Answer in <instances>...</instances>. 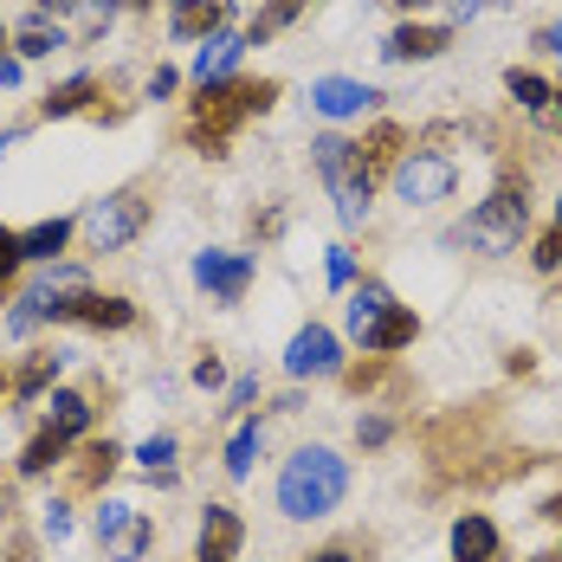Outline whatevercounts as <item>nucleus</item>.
<instances>
[{"label":"nucleus","instance_id":"f257e3e1","mask_svg":"<svg viewBox=\"0 0 562 562\" xmlns=\"http://www.w3.org/2000/svg\"><path fill=\"white\" fill-rule=\"evenodd\" d=\"M272 98H279L272 78H221V85H201V98H194V111H188V143H194L201 156H221L226 136L239 130V116L272 111Z\"/></svg>","mask_w":562,"mask_h":562},{"label":"nucleus","instance_id":"f03ea898","mask_svg":"<svg viewBox=\"0 0 562 562\" xmlns=\"http://www.w3.org/2000/svg\"><path fill=\"white\" fill-rule=\"evenodd\" d=\"M342 492H349V465H342L330 447H297L284 459V472H279V510L284 517H297V524L330 517V510L342 505Z\"/></svg>","mask_w":562,"mask_h":562},{"label":"nucleus","instance_id":"7ed1b4c3","mask_svg":"<svg viewBox=\"0 0 562 562\" xmlns=\"http://www.w3.org/2000/svg\"><path fill=\"white\" fill-rule=\"evenodd\" d=\"M311 156H317V175H324L330 194H337L342 226H362L369 221V194H375V175L362 169V149H356L349 136H317Z\"/></svg>","mask_w":562,"mask_h":562},{"label":"nucleus","instance_id":"20e7f679","mask_svg":"<svg viewBox=\"0 0 562 562\" xmlns=\"http://www.w3.org/2000/svg\"><path fill=\"white\" fill-rule=\"evenodd\" d=\"M524 226H530V201H524V188H498L492 201H479V207L465 214V226H459L452 239L472 246V252H485V259H498V252H517Z\"/></svg>","mask_w":562,"mask_h":562},{"label":"nucleus","instance_id":"39448f33","mask_svg":"<svg viewBox=\"0 0 562 562\" xmlns=\"http://www.w3.org/2000/svg\"><path fill=\"white\" fill-rule=\"evenodd\" d=\"M389 181L407 207H440V201H452V188H459V162L440 156V149H414V156L394 162Z\"/></svg>","mask_w":562,"mask_h":562},{"label":"nucleus","instance_id":"423d86ee","mask_svg":"<svg viewBox=\"0 0 562 562\" xmlns=\"http://www.w3.org/2000/svg\"><path fill=\"white\" fill-rule=\"evenodd\" d=\"M143 226H149V201H143L136 188H123V194H104V201H91V207H85V239H91L98 252H116V246H130Z\"/></svg>","mask_w":562,"mask_h":562},{"label":"nucleus","instance_id":"0eeeda50","mask_svg":"<svg viewBox=\"0 0 562 562\" xmlns=\"http://www.w3.org/2000/svg\"><path fill=\"white\" fill-rule=\"evenodd\" d=\"M98 543H104V562H143L149 543H156V524L136 505H123V498H104V510H98Z\"/></svg>","mask_w":562,"mask_h":562},{"label":"nucleus","instance_id":"6e6552de","mask_svg":"<svg viewBox=\"0 0 562 562\" xmlns=\"http://www.w3.org/2000/svg\"><path fill=\"white\" fill-rule=\"evenodd\" d=\"M53 317L58 324H85V330H130L136 324V304L130 297H104V291H65L53 297Z\"/></svg>","mask_w":562,"mask_h":562},{"label":"nucleus","instance_id":"1a4fd4ad","mask_svg":"<svg viewBox=\"0 0 562 562\" xmlns=\"http://www.w3.org/2000/svg\"><path fill=\"white\" fill-rule=\"evenodd\" d=\"M342 369V342L324 330V324H304L297 337H291V349H284V375H337Z\"/></svg>","mask_w":562,"mask_h":562},{"label":"nucleus","instance_id":"9d476101","mask_svg":"<svg viewBox=\"0 0 562 562\" xmlns=\"http://www.w3.org/2000/svg\"><path fill=\"white\" fill-rule=\"evenodd\" d=\"M194 279H201V291H214L221 304H239L246 284H252V259L246 252H201L194 259Z\"/></svg>","mask_w":562,"mask_h":562},{"label":"nucleus","instance_id":"9b49d317","mask_svg":"<svg viewBox=\"0 0 562 562\" xmlns=\"http://www.w3.org/2000/svg\"><path fill=\"white\" fill-rule=\"evenodd\" d=\"M239 543H246L239 510H233V505H207L201 537H194V562H233V557H239Z\"/></svg>","mask_w":562,"mask_h":562},{"label":"nucleus","instance_id":"f8f14e48","mask_svg":"<svg viewBox=\"0 0 562 562\" xmlns=\"http://www.w3.org/2000/svg\"><path fill=\"white\" fill-rule=\"evenodd\" d=\"M452 46L447 26H394L389 40H382V58L389 65H414V58H440Z\"/></svg>","mask_w":562,"mask_h":562},{"label":"nucleus","instance_id":"ddd939ff","mask_svg":"<svg viewBox=\"0 0 562 562\" xmlns=\"http://www.w3.org/2000/svg\"><path fill=\"white\" fill-rule=\"evenodd\" d=\"M375 98H382V91H369V85H356V78H317V85H311L317 116H362Z\"/></svg>","mask_w":562,"mask_h":562},{"label":"nucleus","instance_id":"4468645a","mask_svg":"<svg viewBox=\"0 0 562 562\" xmlns=\"http://www.w3.org/2000/svg\"><path fill=\"white\" fill-rule=\"evenodd\" d=\"M452 562H498V524L485 510H465L452 524Z\"/></svg>","mask_w":562,"mask_h":562},{"label":"nucleus","instance_id":"2eb2a0df","mask_svg":"<svg viewBox=\"0 0 562 562\" xmlns=\"http://www.w3.org/2000/svg\"><path fill=\"white\" fill-rule=\"evenodd\" d=\"M226 13H233V0H181L175 7V40H214L226 26Z\"/></svg>","mask_w":562,"mask_h":562},{"label":"nucleus","instance_id":"dca6fc26","mask_svg":"<svg viewBox=\"0 0 562 562\" xmlns=\"http://www.w3.org/2000/svg\"><path fill=\"white\" fill-rule=\"evenodd\" d=\"M91 427V401L78 389H53V401H46V434H58V440H78Z\"/></svg>","mask_w":562,"mask_h":562},{"label":"nucleus","instance_id":"f3484780","mask_svg":"<svg viewBox=\"0 0 562 562\" xmlns=\"http://www.w3.org/2000/svg\"><path fill=\"white\" fill-rule=\"evenodd\" d=\"M239 53H246V40H239V33H214V40H207V46H201V58H194V78H201V85H221V78H233V65H239Z\"/></svg>","mask_w":562,"mask_h":562},{"label":"nucleus","instance_id":"a211bd4d","mask_svg":"<svg viewBox=\"0 0 562 562\" xmlns=\"http://www.w3.org/2000/svg\"><path fill=\"white\" fill-rule=\"evenodd\" d=\"M116 440H91V447L78 452V465H71V492H104V479L116 472Z\"/></svg>","mask_w":562,"mask_h":562},{"label":"nucleus","instance_id":"6ab92c4d","mask_svg":"<svg viewBox=\"0 0 562 562\" xmlns=\"http://www.w3.org/2000/svg\"><path fill=\"white\" fill-rule=\"evenodd\" d=\"M414 337H420V317H414L407 304H394L389 317L369 330V342H362V349H369V356H394V349H407Z\"/></svg>","mask_w":562,"mask_h":562},{"label":"nucleus","instance_id":"aec40b11","mask_svg":"<svg viewBox=\"0 0 562 562\" xmlns=\"http://www.w3.org/2000/svg\"><path fill=\"white\" fill-rule=\"evenodd\" d=\"M389 311H394L389 284H356V297H349V330L369 342V330H375V324H382Z\"/></svg>","mask_w":562,"mask_h":562},{"label":"nucleus","instance_id":"412c9836","mask_svg":"<svg viewBox=\"0 0 562 562\" xmlns=\"http://www.w3.org/2000/svg\"><path fill=\"white\" fill-rule=\"evenodd\" d=\"M401 143H407V136H401V123H375V130L356 143V149H362V169H369V175L389 169L394 175V162H401Z\"/></svg>","mask_w":562,"mask_h":562},{"label":"nucleus","instance_id":"4be33fe9","mask_svg":"<svg viewBox=\"0 0 562 562\" xmlns=\"http://www.w3.org/2000/svg\"><path fill=\"white\" fill-rule=\"evenodd\" d=\"M91 98H98V78H91V71H78V78H65L58 91H46V104H40V111H46V116H78V111H91Z\"/></svg>","mask_w":562,"mask_h":562},{"label":"nucleus","instance_id":"5701e85b","mask_svg":"<svg viewBox=\"0 0 562 562\" xmlns=\"http://www.w3.org/2000/svg\"><path fill=\"white\" fill-rule=\"evenodd\" d=\"M58 369H65V356H58V349H40V356L13 375V394H20V401H40V394L58 382Z\"/></svg>","mask_w":562,"mask_h":562},{"label":"nucleus","instance_id":"b1692460","mask_svg":"<svg viewBox=\"0 0 562 562\" xmlns=\"http://www.w3.org/2000/svg\"><path fill=\"white\" fill-rule=\"evenodd\" d=\"M65 239H71V221H40L20 233V252L26 259H40V266H53L58 252H65Z\"/></svg>","mask_w":562,"mask_h":562},{"label":"nucleus","instance_id":"393cba45","mask_svg":"<svg viewBox=\"0 0 562 562\" xmlns=\"http://www.w3.org/2000/svg\"><path fill=\"white\" fill-rule=\"evenodd\" d=\"M65 447H71V440H58V434H46V427H40V434L26 440V452H20V479H46L58 459H65Z\"/></svg>","mask_w":562,"mask_h":562},{"label":"nucleus","instance_id":"a878e982","mask_svg":"<svg viewBox=\"0 0 562 562\" xmlns=\"http://www.w3.org/2000/svg\"><path fill=\"white\" fill-rule=\"evenodd\" d=\"M175 434H149V440H143V447H136V465H143V479H162V485H169L175 479Z\"/></svg>","mask_w":562,"mask_h":562},{"label":"nucleus","instance_id":"bb28decb","mask_svg":"<svg viewBox=\"0 0 562 562\" xmlns=\"http://www.w3.org/2000/svg\"><path fill=\"white\" fill-rule=\"evenodd\" d=\"M13 46H20V58H53V53H65V33L46 26V20H26V26L13 33Z\"/></svg>","mask_w":562,"mask_h":562},{"label":"nucleus","instance_id":"cd10ccee","mask_svg":"<svg viewBox=\"0 0 562 562\" xmlns=\"http://www.w3.org/2000/svg\"><path fill=\"white\" fill-rule=\"evenodd\" d=\"M259 447H266V434H259V420H246V427L226 440V472H233V479H246V472H252V459H259Z\"/></svg>","mask_w":562,"mask_h":562},{"label":"nucleus","instance_id":"c85d7f7f","mask_svg":"<svg viewBox=\"0 0 562 562\" xmlns=\"http://www.w3.org/2000/svg\"><path fill=\"white\" fill-rule=\"evenodd\" d=\"M505 85H510V98H517L524 111H550V98H557V91H550V85H543L537 71H510Z\"/></svg>","mask_w":562,"mask_h":562},{"label":"nucleus","instance_id":"c756f323","mask_svg":"<svg viewBox=\"0 0 562 562\" xmlns=\"http://www.w3.org/2000/svg\"><path fill=\"white\" fill-rule=\"evenodd\" d=\"M20 266H26V252H20V233H13V226H0V284L20 279Z\"/></svg>","mask_w":562,"mask_h":562},{"label":"nucleus","instance_id":"7c9ffc66","mask_svg":"<svg viewBox=\"0 0 562 562\" xmlns=\"http://www.w3.org/2000/svg\"><path fill=\"white\" fill-rule=\"evenodd\" d=\"M530 259H537V272H557V266H562V221L537 239V252H530Z\"/></svg>","mask_w":562,"mask_h":562},{"label":"nucleus","instance_id":"2f4dec72","mask_svg":"<svg viewBox=\"0 0 562 562\" xmlns=\"http://www.w3.org/2000/svg\"><path fill=\"white\" fill-rule=\"evenodd\" d=\"M46 537H53V543L71 537V510H65V505H46Z\"/></svg>","mask_w":562,"mask_h":562},{"label":"nucleus","instance_id":"473e14b6","mask_svg":"<svg viewBox=\"0 0 562 562\" xmlns=\"http://www.w3.org/2000/svg\"><path fill=\"white\" fill-rule=\"evenodd\" d=\"M349 279H356V259L337 246V252H330V284H349Z\"/></svg>","mask_w":562,"mask_h":562},{"label":"nucleus","instance_id":"72a5a7b5","mask_svg":"<svg viewBox=\"0 0 562 562\" xmlns=\"http://www.w3.org/2000/svg\"><path fill=\"white\" fill-rule=\"evenodd\" d=\"M194 382H201V389H221V362H214V356H201V362H194Z\"/></svg>","mask_w":562,"mask_h":562},{"label":"nucleus","instance_id":"f704fd0d","mask_svg":"<svg viewBox=\"0 0 562 562\" xmlns=\"http://www.w3.org/2000/svg\"><path fill=\"white\" fill-rule=\"evenodd\" d=\"M356 440H362V447H382V440H389V420H362Z\"/></svg>","mask_w":562,"mask_h":562},{"label":"nucleus","instance_id":"c9c22d12","mask_svg":"<svg viewBox=\"0 0 562 562\" xmlns=\"http://www.w3.org/2000/svg\"><path fill=\"white\" fill-rule=\"evenodd\" d=\"M169 91H175V71H169V65H162V71L149 78V98H169Z\"/></svg>","mask_w":562,"mask_h":562},{"label":"nucleus","instance_id":"e433bc0d","mask_svg":"<svg viewBox=\"0 0 562 562\" xmlns=\"http://www.w3.org/2000/svg\"><path fill=\"white\" fill-rule=\"evenodd\" d=\"M311 562H356V550H349V543H330V550H317Z\"/></svg>","mask_w":562,"mask_h":562},{"label":"nucleus","instance_id":"4c0bfd02","mask_svg":"<svg viewBox=\"0 0 562 562\" xmlns=\"http://www.w3.org/2000/svg\"><path fill=\"white\" fill-rule=\"evenodd\" d=\"M543 53H557V58H562V26H550V33H543Z\"/></svg>","mask_w":562,"mask_h":562},{"label":"nucleus","instance_id":"58836bf2","mask_svg":"<svg viewBox=\"0 0 562 562\" xmlns=\"http://www.w3.org/2000/svg\"><path fill=\"white\" fill-rule=\"evenodd\" d=\"M0 85H20V65L13 58H0Z\"/></svg>","mask_w":562,"mask_h":562},{"label":"nucleus","instance_id":"ea45409f","mask_svg":"<svg viewBox=\"0 0 562 562\" xmlns=\"http://www.w3.org/2000/svg\"><path fill=\"white\" fill-rule=\"evenodd\" d=\"M543 517H550V524H562V492L550 498V505H543Z\"/></svg>","mask_w":562,"mask_h":562},{"label":"nucleus","instance_id":"a19ab883","mask_svg":"<svg viewBox=\"0 0 562 562\" xmlns=\"http://www.w3.org/2000/svg\"><path fill=\"white\" fill-rule=\"evenodd\" d=\"M40 7H53V13H71V7H78V0H40Z\"/></svg>","mask_w":562,"mask_h":562},{"label":"nucleus","instance_id":"79ce46f5","mask_svg":"<svg viewBox=\"0 0 562 562\" xmlns=\"http://www.w3.org/2000/svg\"><path fill=\"white\" fill-rule=\"evenodd\" d=\"M394 7H427V0H394Z\"/></svg>","mask_w":562,"mask_h":562},{"label":"nucleus","instance_id":"37998d69","mask_svg":"<svg viewBox=\"0 0 562 562\" xmlns=\"http://www.w3.org/2000/svg\"><path fill=\"white\" fill-rule=\"evenodd\" d=\"M530 562H562V557H530Z\"/></svg>","mask_w":562,"mask_h":562},{"label":"nucleus","instance_id":"c03bdc74","mask_svg":"<svg viewBox=\"0 0 562 562\" xmlns=\"http://www.w3.org/2000/svg\"><path fill=\"white\" fill-rule=\"evenodd\" d=\"M0 394H7V369H0Z\"/></svg>","mask_w":562,"mask_h":562},{"label":"nucleus","instance_id":"a18cd8bd","mask_svg":"<svg viewBox=\"0 0 562 562\" xmlns=\"http://www.w3.org/2000/svg\"><path fill=\"white\" fill-rule=\"evenodd\" d=\"M557 221H562V201H557Z\"/></svg>","mask_w":562,"mask_h":562},{"label":"nucleus","instance_id":"49530a36","mask_svg":"<svg viewBox=\"0 0 562 562\" xmlns=\"http://www.w3.org/2000/svg\"><path fill=\"white\" fill-rule=\"evenodd\" d=\"M175 7H181V0H175Z\"/></svg>","mask_w":562,"mask_h":562},{"label":"nucleus","instance_id":"de8ad7c7","mask_svg":"<svg viewBox=\"0 0 562 562\" xmlns=\"http://www.w3.org/2000/svg\"><path fill=\"white\" fill-rule=\"evenodd\" d=\"M557 557H562V550H557Z\"/></svg>","mask_w":562,"mask_h":562},{"label":"nucleus","instance_id":"09e8293b","mask_svg":"<svg viewBox=\"0 0 562 562\" xmlns=\"http://www.w3.org/2000/svg\"><path fill=\"white\" fill-rule=\"evenodd\" d=\"M557 98H562V91H557Z\"/></svg>","mask_w":562,"mask_h":562}]
</instances>
